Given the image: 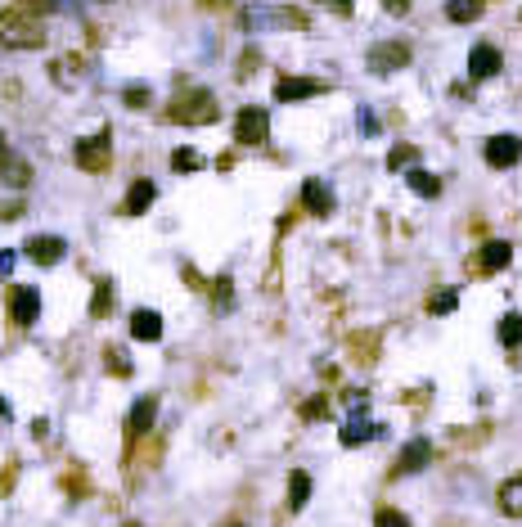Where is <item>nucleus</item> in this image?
Returning a JSON list of instances; mask_svg holds the SVG:
<instances>
[{
    "label": "nucleus",
    "instance_id": "27",
    "mask_svg": "<svg viewBox=\"0 0 522 527\" xmlns=\"http://www.w3.org/2000/svg\"><path fill=\"white\" fill-rule=\"evenodd\" d=\"M104 370L117 374V379H131L135 365H131V356H126V347H113V343L104 347Z\"/></svg>",
    "mask_w": 522,
    "mask_h": 527
},
{
    "label": "nucleus",
    "instance_id": "39",
    "mask_svg": "<svg viewBox=\"0 0 522 527\" xmlns=\"http://www.w3.org/2000/svg\"><path fill=\"white\" fill-rule=\"evenodd\" d=\"M342 401H347V410H351V415L369 410V392H360V388H347V392H342Z\"/></svg>",
    "mask_w": 522,
    "mask_h": 527
},
{
    "label": "nucleus",
    "instance_id": "44",
    "mask_svg": "<svg viewBox=\"0 0 522 527\" xmlns=\"http://www.w3.org/2000/svg\"><path fill=\"white\" fill-rule=\"evenodd\" d=\"M315 5H324V10H333L338 19H351V0H315Z\"/></svg>",
    "mask_w": 522,
    "mask_h": 527
},
{
    "label": "nucleus",
    "instance_id": "18",
    "mask_svg": "<svg viewBox=\"0 0 522 527\" xmlns=\"http://www.w3.org/2000/svg\"><path fill=\"white\" fill-rule=\"evenodd\" d=\"M153 199H158V185H153L149 176H140V181H131V190H126L122 212L126 217H144V212L153 208Z\"/></svg>",
    "mask_w": 522,
    "mask_h": 527
},
{
    "label": "nucleus",
    "instance_id": "13",
    "mask_svg": "<svg viewBox=\"0 0 522 527\" xmlns=\"http://www.w3.org/2000/svg\"><path fill=\"white\" fill-rule=\"evenodd\" d=\"M333 208H338V199H333V190L320 176L302 181V212H311V217H333Z\"/></svg>",
    "mask_w": 522,
    "mask_h": 527
},
{
    "label": "nucleus",
    "instance_id": "5",
    "mask_svg": "<svg viewBox=\"0 0 522 527\" xmlns=\"http://www.w3.org/2000/svg\"><path fill=\"white\" fill-rule=\"evenodd\" d=\"M270 140V113L261 104H243L239 118H234V145L252 149V145H266Z\"/></svg>",
    "mask_w": 522,
    "mask_h": 527
},
{
    "label": "nucleus",
    "instance_id": "33",
    "mask_svg": "<svg viewBox=\"0 0 522 527\" xmlns=\"http://www.w3.org/2000/svg\"><path fill=\"white\" fill-rule=\"evenodd\" d=\"M122 104H126V109H149V104H153V91H149L144 82H135V86H126V91H122Z\"/></svg>",
    "mask_w": 522,
    "mask_h": 527
},
{
    "label": "nucleus",
    "instance_id": "26",
    "mask_svg": "<svg viewBox=\"0 0 522 527\" xmlns=\"http://www.w3.org/2000/svg\"><path fill=\"white\" fill-rule=\"evenodd\" d=\"M113 302H117L113 280H95V298H90V320H104L108 311H113Z\"/></svg>",
    "mask_w": 522,
    "mask_h": 527
},
{
    "label": "nucleus",
    "instance_id": "32",
    "mask_svg": "<svg viewBox=\"0 0 522 527\" xmlns=\"http://www.w3.org/2000/svg\"><path fill=\"white\" fill-rule=\"evenodd\" d=\"M329 410H333L329 392H315V397L302 406V419H306V424H315V419H329Z\"/></svg>",
    "mask_w": 522,
    "mask_h": 527
},
{
    "label": "nucleus",
    "instance_id": "41",
    "mask_svg": "<svg viewBox=\"0 0 522 527\" xmlns=\"http://www.w3.org/2000/svg\"><path fill=\"white\" fill-rule=\"evenodd\" d=\"M356 127H360V136H378V118L369 109H360L356 113Z\"/></svg>",
    "mask_w": 522,
    "mask_h": 527
},
{
    "label": "nucleus",
    "instance_id": "11",
    "mask_svg": "<svg viewBox=\"0 0 522 527\" xmlns=\"http://www.w3.org/2000/svg\"><path fill=\"white\" fill-rule=\"evenodd\" d=\"M36 316H41V293L27 289V284H9V320L14 325H36Z\"/></svg>",
    "mask_w": 522,
    "mask_h": 527
},
{
    "label": "nucleus",
    "instance_id": "7",
    "mask_svg": "<svg viewBox=\"0 0 522 527\" xmlns=\"http://www.w3.org/2000/svg\"><path fill=\"white\" fill-rule=\"evenodd\" d=\"M432 460H437V451H432L428 437H410V442L401 446V455H396V464H392V478H410V473H423Z\"/></svg>",
    "mask_w": 522,
    "mask_h": 527
},
{
    "label": "nucleus",
    "instance_id": "46",
    "mask_svg": "<svg viewBox=\"0 0 522 527\" xmlns=\"http://www.w3.org/2000/svg\"><path fill=\"white\" fill-rule=\"evenodd\" d=\"M9 266H14V253H0V275H9Z\"/></svg>",
    "mask_w": 522,
    "mask_h": 527
},
{
    "label": "nucleus",
    "instance_id": "28",
    "mask_svg": "<svg viewBox=\"0 0 522 527\" xmlns=\"http://www.w3.org/2000/svg\"><path fill=\"white\" fill-rule=\"evenodd\" d=\"M495 334H500V343L509 347V352H513V347H522V316H518V311L500 316V329H495Z\"/></svg>",
    "mask_w": 522,
    "mask_h": 527
},
{
    "label": "nucleus",
    "instance_id": "20",
    "mask_svg": "<svg viewBox=\"0 0 522 527\" xmlns=\"http://www.w3.org/2000/svg\"><path fill=\"white\" fill-rule=\"evenodd\" d=\"M131 338L135 343H158L162 338V316L149 307H135L131 311Z\"/></svg>",
    "mask_w": 522,
    "mask_h": 527
},
{
    "label": "nucleus",
    "instance_id": "14",
    "mask_svg": "<svg viewBox=\"0 0 522 527\" xmlns=\"http://www.w3.org/2000/svg\"><path fill=\"white\" fill-rule=\"evenodd\" d=\"M50 82L59 86V91H77V86L86 82V59L81 55H59L50 64Z\"/></svg>",
    "mask_w": 522,
    "mask_h": 527
},
{
    "label": "nucleus",
    "instance_id": "23",
    "mask_svg": "<svg viewBox=\"0 0 522 527\" xmlns=\"http://www.w3.org/2000/svg\"><path fill=\"white\" fill-rule=\"evenodd\" d=\"M306 500H311V473H306V469H293V473H288V509L297 514V509H302Z\"/></svg>",
    "mask_w": 522,
    "mask_h": 527
},
{
    "label": "nucleus",
    "instance_id": "43",
    "mask_svg": "<svg viewBox=\"0 0 522 527\" xmlns=\"http://www.w3.org/2000/svg\"><path fill=\"white\" fill-rule=\"evenodd\" d=\"M383 10L392 14V19H405V14L414 10V0H383Z\"/></svg>",
    "mask_w": 522,
    "mask_h": 527
},
{
    "label": "nucleus",
    "instance_id": "4",
    "mask_svg": "<svg viewBox=\"0 0 522 527\" xmlns=\"http://www.w3.org/2000/svg\"><path fill=\"white\" fill-rule=\"evenodd\" d=\"M72 163L90 176L108 172V167H113V131H99V136L77 140V145H72Z\"/></svg>",
    "mask_w": 522,
    "mask_h": 527
},
{
    "label": "nucleus",
    "instance_id": "47",
    "mask_svg": "<svg viewBox=\"0 0 522 527\" xmlns=\"http://www.w3.org/2000/svg\"><path fill=\"white\" fill-rule=\"evenodd\" d=\"M225 527H243V523H225Z\"/></svg>",
    "mask_w": 522,
    "mask_h": 527
},
{
    "label": "nucleus",
    "instance_id": "37",
    "mask_svg": "<svg viewBox=\"0 0 522 527\" xmlns=\"http://www.w3.org/2000/svg\"><path fill=\"white\" fill-rule=\"evenodd\" d=\"M374 527H410V518L401 514V509H392V505H383L374 514Z\"/></svg>",
    "mask_w": 522,
    "mask_h": 527
},
{
    "label": "nucleus",
    "instance_id": "35",
    "mask_svg": "<svg viewBox=\"0 0 522 527\" xmlns=\"http://www.w3.org/2000/svg\"><path fill=\"white\" fill-rule=\"evenodd\" d=\"M257 68H261V50H257V46H248V50L239 55V68H234V77H239V82H248V77L257 73Z\"/></svg>",
    "mask_w": 522,
    "mask_h": 527
},
{
    "label": "nucleus",
    "instance_id": "22",
    "mask_svg": "<svg viewBox=\"0 0 522 527\" xmlns=\"http://www.w3.org/2000/svg\"><path fill=\"white\" fill-rule=\"evenodd\" d=\"M378 433H383V428L369 424V415L360 410V415H351L347 424H342V433H338V437H342V446H365L369 437H378Z\"/></svg>",
    "mask_w": 522,
    "mask_h": 527
},
{
    "label": "nucleus",
    "instance_id": "34",
    "mask_svg": "<svg viewBox=\"0 0 522 527\" xmlns=\"http://www.w3.org/2000/svg\"><path fill=\"white\" fill-rule=\"evenodd\" d=\"M455 307H459V293H455V289H441V293H432V298H428V311H432V316H450Z\"/></svg>",
    "mask_w": 522,
    "mask_h": 527
},
{
    "label": "nucleus",
    "instance_id": "15",
    "mask_svg": "<svg viewBox=\"0 0 522 527\" xmlns=\"http://www.w3.org/2000/svg\"><path fill=\"white\" fill-rule=\"evenodd\" d=\"M23 248H27V262H36V266H59L63 253H68V244L59 235H32Z\"/></svg>",
    "mask_w": 522,
    "mask_h": 527
},
{
    "label": "nucleus",
    "instance_id": "21",
    "mask_svg": "<svg viewBox=\"0 0 522 527\" xmlns=\"http://www.w3.org/2000/svg\"><path fill=\"white\" fill-rule=\"evenodd\" d=\"M495 505H500L504 518H522V473H513V478L500 482V491H495Z\"/></svg>",
    "mask_w": 522,
    "mask_h": 527
},
{
    "label": "nucleus",
    "instance_id": "10",
    "mask_svg": "<svg viewBox=\"0 0 522 527\" xmlns=\"http://www.w3.org/2000/svg\"><path fill=\"white\" fill-rule=\"evenodd\" d=\"M0 181H5L9 190H27V185H32V163H27L23 154H14L5 136H0Z\"/></svg>",
    "mask_w": 522,
    "mask_h": 527
},
{
    "label": "nucleus",
    "instance_id": "30",
    "mask_svg": "<svg viewBox=\"0 0 522 527\" xmlns=\"http://www.w3.org/2000/svg\"><path fill=\"white\" fill-rule=\"evenodd\" d=\"M207 289H212V307H216V311H230V307H234V280H230V275L212 280Z\"/></svg>",
    "mask_w": 522,
    "mask_h": 527
},
{
    "label": "nucleus",
    "instance_id": "25",
    "mask_svg": "<svg viewBox=\"0 0 522 527\" xmlns=\"http://www.w3.org/2000/svg\"><path fill=\"white\" fill-rule=\"evenodd\" d=\"M405 185H410L419 199H437L441 194V181L432 172H423V167H410V172H405Z\"/></svg>",
    "mask_w": 522,
    "mask_h": 527
},
{
    "label": "nucleus",
    "instance_id": "48",
    "mask_svg": "<svg viewBox=\"0 0 522 527\" xmlns=\"http://www.w3.org/2000/svg\"><path fill=\"white\" fill-rule=\"evenodd\" d=\"M126 527H140V523H126Z\"/></svg>",
    "mask_w": 522,
    "mask_h": 527
},
{
    "label": "nucleus",
    "instance_id": "1",
    "mask_svg": "<svg viewBox=\"0 0 522 527\" xmlns=\"http://www.w3.org/2000/svg\"><path fill=\"white\" fill-rule=\"evenodd\" d=\"M162 118H167L171 127H212V122L221 118V104H216V95L203 91V86H185V91L171 95Z\"/></svg>",
    "mask_w": 522,
    "mask_h": 527
},
{
    "label": "nucleus",
    "instance_id": "3",
    "mask_svg": "<svg viewBox=\"0 0 522 527\" xmlns=\"http://www.w3.org/2000/svg\"><path fill=\"white\" fill-rule=\"evenodd\" d=\"M50 41L41 14H27V10H0V50H41Z\"/></svg>",
    "mask_w": 522,
    "mask_h": 527
},
{
    "label": "nucleus",
    "instance_id": "8",
    "mask_svg": "<svg viewBox=\"0 0 522 527\" xmlns=\"http://www.w3.org/2000/svg\"><path fill=\"white\" fill-rule=\"evenodd\" d=\"M414 50L405 46V41H374L369 46V68L374 73H401V68H410Z\"/></svg>",
    "mask_w": 522,
    "mask_h": 527
},
{
    "label": "nucleus",
    "instance_id": "45",
    "mask_svg": "<svg viewBox=\"0 0 522 527\" xmlns=\"http://www.w3.org/2000/svg\"><path fill=\"white\" fill-rule=\"evenodd\" d=\"M225 5H234V0H198V10H225Z\"/></svg>",
    "mask_w": 522,
    "mask_h": 527
},
{
    "label": "nucleus",
    "instance_id": "19",
    "mask_svg": "<svg viewBox=\"0 0 522 527\" xmlns=\"http://www.w3.org/2000/svg\"><path fill=\"white\" fill-rule=\"evenodd\" d=\"M378 343H383V338H378V329H356V334L347 338L351 361H356V365H374L378 361Z\"/></svg>",
    "mask_w": 522,
    "mask_h": 527
},
{
    "label": "nucleus",
    "instance_id": "40",
    "mask_svg": "<svg viewBox=\"0 0 522 527\" xmlns=\"http://www.w3.org/2000/svg\"><path fill=\"white\" fill-rule=\"evenodd\" d=\"M14 482H18V460H9L5 469H0V496H9V491H14Z\"/></svg>",
    "mask_w": 522,
    "mask_h": 527
},
{
    "label": "nucleus",
    "instance_id": "17",
    "mask_svg": "<svg viewBox=\"0 0 522 527\" xmlns=\"http://www.w3.org/2000/svg\"><path fill=\"white\" fill-rule=\"evenodd\" d=\"M504 68V59H500V50L495 46H473L468 50V77H473V82H486V77H495Z\"/></svg>",
    "mask_w": 522,
    "mask_h": 527
},
{
    "label": "nucleus",
    "instance_id": "9",
    "mask_svg": "<svg viewBox=\"0 0 522 527\" xmlns=\"http://www.w3.org/2000/svg\"><path fill=\"white\" fill-rule=\"evenodd\" d=\"M153 419H158V397L149 392V397H140V401L131 406V415H126V446H131V451L144 442V437H149Z\"/></svg>",
    "mask_w": 522,
    "mask_h": 527
},
{
    "label": "nucleus",
    "instance_id": "12",
    "mask_svg": "<svg viewBox=\"0 0 522 527\" xmlns=\"http://www.w3.org/2000/svg\"><path fill=\"white\" fill-rule=\"evenodd\" d=\"M329 91V82L320 77H279L275 82V100L279 104H297V100H315V95Z\"/></svg>",
    "mask_w": 522,
    "mask_h": 527
},
{
    "label": "nucleus",
    "instance_id": "6",
    "mask_svg": "<svg viewBox=\"0 0 522 527\" xmlns=\"http://www.w3.org/2000/svg\"><path fill=\"white\" fill-rule=\"evenodd\" d=\"M509 262H513V244H504V239H486V244L473 248V257H468V275H495Z\"/></svg>",
    "mask_w": 522,
    "mask_h": 527
},
{
    "label": "nucleus",
    "instance_id": "2",
    "mask_svg": "<svg viewBox=\"0 0 522 527\" xmlns=\"http://www.w3.org/2000/svg\"><path fill=\"white\" fill-rule=\"evenodd\" d=\"M243 32H311V14L297 5H248L239 14Z\"/></svg>",
    "mask_w": 522,
    "mask_h": 527
},
{
    "label": "nucleus",
    "instance_id": "38",
    "mask_svg": "<svg viewBox=\"0 0 522 527\" xmlns=\"http://www.w3.org/2000/svg\"><path fill=\"white\" fill-rule=\"evenodd\" d=\"M63 491H68V496H86V473H81V469L63 473Z\"/></svg>",
    "mask_w": 522,
    "mask_h": 527
},
{
    "label": "nucleus",
    "instance_id": "42",
    "mask_svg": "<svg viewBox=\"0 0 522 527\" xmlns=\"http://www.w3.org/2000/svg\"><path fill=\"white\" fill-rule=\"evenodd\" d=\"M23 212H27V208H23V199H9V203L0 199V221H18Z\"/></svg>",
    "mask_w": 522,
    "mask_h": 527
},
{
    "label": "nucleus",
    "instance_id": "16",
    "mask_svg": "<svg viewBox=\"0 0 522 527\" xmlns=\"http://www.w3.org/2000/svg\"><path fill=\"white\" fill-rule=\"evenodd\" d=\"M518 158H522V140L518 136H491L486 140V167L504 172V167H513Z\"/></svg>",
    "mask_w": 522,
    "mask_h": 527
},
{
    "label": "nucleus",
    "instance_id": "36",
    "mask_svg": "<svg viewBox=\"0 0 522 527\" xmlns=\"http://www.w3.org/2000/svg\"><path fill=\"white\" fill-rule=\"evenodd\" d=\"M171 167H176V172H198V167H203V154H198V149H176V154H171Z\"/></svg>",
    "mask_w": 522,
    "mask_h": 527
},
{
    "label": "nucleus",
    "instance_id": "24",
    "mask_svg": "<svg viewBox=\"0 0 522 527\" xmlns=\"http://www.w3.org/2000/svg\"><path fill=\"white\" fill-rule=\"evenodd\" d=\"M486 10V0H446V19L450 23H477Z\"/></svg>",
    "mask_w": 522,
    "mask_h": 527
},
{
    "label": "nucleus",
    "instance_id": "31",
    "mask_svg": "<svg viewBox=\"0 0 522 527\" xmlns=\"http://www.w3.org/2000/svg\"><path fill=\"white\" fill-rule=\"evenodd\" d=\"M27 14H54V10H77V0H14Z\"/></svg>",
    "mask_w": 522,
    "mask_h": 527
},
{
    "label": "nucleus",
    "instance_id": "29",
    "mask_svg": "<svg viewBox=\"0 0 522 527\" xmlns=\"http://www.w3.org/2000/svg\"><path fill=\"white\" fill-rule=\"evenodd\" d=\"M401 167H419V145H392L387 149V172H401Z\"/></svg>",
    "mask_w": 522,
    "mask_h": 527
}]
</instances>
